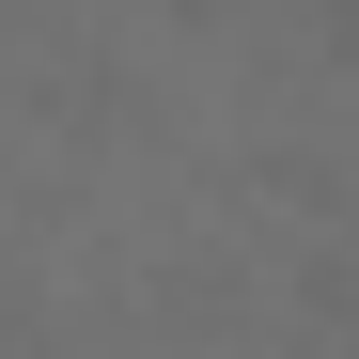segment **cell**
Here are the masks:
<instances>
[{
  "label": "cell",
  "mask_w": 359,
  "mask_h": 359,
  "mask_svg": "<svg viewBox=\"0 0 359 359\" xmlns=\"http://www.w3.org/2000/svg\"><path fill=\"white\" fill-rule=\"evenodd\" d=\"M313 16H328V47H344V63H359V0H313Z\"/></svg>",
  "instance_id": "obj_1"
},
{
  "label": "cell",
  "mask_w": 359,
  "mask_h": 359,
  "mask_svg": "<svg viewBox=\"0 0 359 359\" xmlns=\"http://www.w3.org/2000/svg\"><path fill=\"white\" fill-rule=\"evenodd\" d=\"M156 16H219V0H156Z\"/></svg>",
  "instance_id": "obj_2"
}]
</instances>
